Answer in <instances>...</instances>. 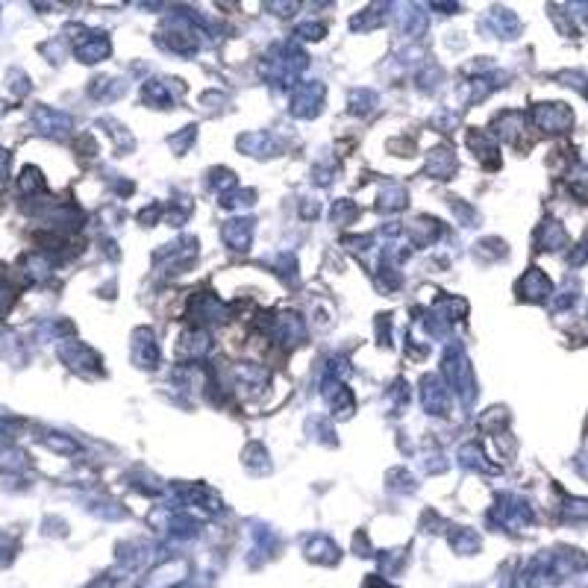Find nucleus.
Returning a JSON list of instances; mask_svg holds the SVG:
<instances>
[{
	"instance_id": "obj_3",
	"label": "nucleus",
	"mask_w": 588,
	"mask_h": 588,
	"mask_svg": "<svg viewBox=\"0 0 588 588\" xmlns=\"http://www.w3.org/2000/svg\"><path fill=\"white\" fill-rule=\"evenodd\" d=\"M59 356H62V362L74 371H97V356L80 341H65L59 347Z\"/></svg>"
},
{
	"instance_id": "obj_7",
	"label": "nucleus",
	"mask_w": 588,
	"mask_h": 588,
	"mask_svg": "<svg viewBox=\"0 0 588 588\" xmlns=\"http://www.w3.org/2000/svg\"><path fill=\"white\" fill-rule=\"evenodd\" d=\"M6 165H9V153H6L3 148H0V177L6 174Z\"/></svg>"
},
{
	"instance_id": "obj_5",
	"label": "nucleus",
	"mask_w": 588,
	"mask_h": 588,
	"mask_svg": "<svg viewBox=\"0 0 588 588\" xmlns=\"http://www.w3.org/2000/svg\"><path fill=\"white\" fill-rule=\"evenodd\" d=\"M21 192L24 194H36V192H45V177H41L38 168H24V174L18 180Z\"/></svg>"
},
{
	"instance_id": "obj_1",
	"label": "nucleus",
	"mask_w": 588,
	"mask_h": 588,
	"mask_svg": "<svg viewBox=\"0 0 588 588\" xmlns=\"http://www.w3.org/2000/svg\"><path fill=\"white\" fill-rule=\"evenodd\" d=\"M109 53V38L103 33H85L74 41V56L80 62H100Z\"/></svg>"
},
{
	"instance_id": "obj_6",
	"label": "nucleus",
	"mask_w": 588,
	"mask_h": 588,
	"mask_svg": "<svg viewBox=\"0 0 588 588\" xmlns=\"http://www.w3.org/2000/svg\"><path fill=\"white\" fill-rule=\"evenodd\" d=\"M45 444H48L50 450H59V453H74V450H77V444L71 441V438H62L59 433H50V436L45 438Z\"/></svg>"
},
{
	"instance_id": "obj_4",
	"label": "nucleus",
	"mask_w": 588,
	"mask_h": 588,
	"mask_svg": "<svg viewBox=\"0 0 588 588\" xmlns=\"http://www.w3.org/2000/svg\"><path fill=\"white\" fill-rule=\"evenodd\" d=\"M518 289H521V297H526V300H544V297L550 294L553 285H550V280L544 277L538 268H533V271H529V274L521 280Z\"/></svg>"
},
{
	"instance_id": "obj_2",
	"label": "nucleus",
	"mask_w": 588,
	"mask_h": 588,
	"mask_svg": "<svg viewBox=\"0 0 588 588\" xmlns=\"http://www.w3.org/2000/svg\"><path fill=\"white\" fill-rule=\"evenodd\" d=\"M33 121L41 133H48V136H65L71 130V118L65 112L59 109H50V106H38L33 112Z\"/></svg>"
}]
</instances>
